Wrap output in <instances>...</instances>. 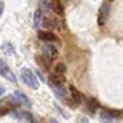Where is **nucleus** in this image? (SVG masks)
<instances>
[{"instance_id": "nucleus-1", "label": "nucleus", "mask_w": 123, "mask_h": 123, "mask_svg": "<svg viewBox=\"0 0 123 123\" xmlns=\"http://www.w3.org/2000/svg\"><path fill=\"white\" fill-rule=\"evenodd\" d=\"M21 78H23V82L31 86L32 90H38V80L35 78L34 72L29 70V69H21Z\"/></svg>"}, {"instance_id": "nucleus-2", "label": "nucleus", "mask_w": 123, "mask_h": 123, "mask_svg": "<svg viewBox=\"0 0 123 123\" xmlns=\"http://www.w3.org/2000/svg\"><path fill=\"white\" fill-rule=\"evenodd\" d=\"M109 13H110V5H109V2H104L99 8V13H98V24L101 27L105 24V21L109 18Z\"/></svg>"}, {"instance_id": "nucleus-3", "label": "nucleus", "mask_w": 123, "mask_h": 123, "mask_svg": "<svg viewBox=\"0 0 123 123\" xmlns=\"http://www.w3.org/2000/svg\"><path fill=\"white\" fill-rule=\"evenodd\" d=\"M0 75H2V77H5V78H8L10 82L16 83V77H14V74L11 72V69L8 67V64L5 62L2 58H0Z\"/></svg>"}, {"instance_id": "nucleus-4", "label": "nucleus", "mask_w": 123, "mask_h": 123, "mask_svg": "<svg viewBox=\"0 0 123 123\" xmlns=\"http://www.w3.org/2000/svg\"><path fill=\"white\" fill-rule=\"evenodd\" d=\"M42 51H43V58H45V61H53L58 58V50H56L53 45H48L46 43L43 48H42Z\"/></svg>"}, {"instance_id": "nucleus-5", "label": "nucleus", "mask_w": 123, "mask_h": 123, "mask_svg": "<svg viewBox=\"0 0 123 123\" xmlns=\"http://www.w3.org/2000/svg\"><path fill=\"white\" fill-rule=\"evenodd\" d=\"M69 90H70V102L69 104L72 105V107H78L80 102H82V94L78 93L77 88H74V86H70Z\"/></svg>"}, {"instance_id": "nucleus-6", "label": "nucleus", "mask_w": 123, "mask_h": 123, "mask_svg": "<svg viewBox=\"0 0 123 123\" xmlns=\"http://www.w3.org/2000/svg\"><path fill=\"white\" fill-rule=\"evenodd\" d=\"M38 38L43 40V42H55V40H58V37H56L53 32H50V31H38Z\"/></svg>"}, {"instance_id": "nucleus-7", "label": "nucleus", "mask_w": 123, "mask_h": 123, "mask_svg": "<svg viewBox=\"0 0 123 123\" xmlns=\"http://www.w3.org/2000/svg\"><path fill=\"white\" fill-rule=\"evenodd\" d=\"M14 96H16V99H18V102H21L23 105H26L27 109H29V107L32 105V104H31V99H29V98H27L26 94H24V93H21L19 90H18V91H14Z\"/></svg>"}, {"instance_id": "nucleus-8", "label": "nucleus", "mask_w": 123, "mask_h": 123, "mask_svg": "<svg viewBox=\"0 0 123 123\" xmlns=\"http://www.w3.org/2000/svg\"><path fill=\"white\" fill-rule=\"evenodd\" d=\"M51 10H53L55 13H58L59 16H62V13H64V8H62V5H61L59 2H53V3H51Z\"/></svg>"}, {"instance_id": "nucleus-9", "label": "nucleus", "mask_w": 123, "mask_h": 123, "mask_svg": "<svg viewBox=\"0 0 123 123\" xmlns=\"http://www.w3.org/2000/svg\"><path fill=\"white\" fill-rule=\"evenodd\" d=\"M50 82L53 85H56V88H59L62 85V77H58V75H51L50 77Z\"/></svg>"}, {"instance_id": "nucleus-10", "label": "nucleus", "mask_w": 123, "mask_h": 123, "mask_svg": "<svg viewBox=\"0 0 123 123\" xmlns=\"http://www.w3.org/2000/svg\"><path fill=\"white\" fill-rule=\"evenodd\" d=\"M88 109H90V112H96V109H98V102H96V99H88Z\"/></svg>"}, {"instance_id": "nucleus-11", "label": "nucleus", "mask_w": 123, "mask_h": 123, "mask_svg": "<svg viewBox=\"0 0 123 123\" xmlns=\"http://www.w3.org/2000/svg\"><path fill=\"white\" fill-rule=\"evenodd\" d=\"M99 118H101V122H104V123H110L112 122V117H110L107 112H102V114L99 115Z\"/></svg>"}, {"instance_id": "nucleus-12", "label": "nucleus", "mask_w": 123, "mask_h": 123, "mask_svg": "<svg viewBox=\"0 0 123 123\" xmlns=\"http://www.w3.org/2000/svg\"><path fill=\"white\" fill-rule=\"evenodd\" d=\"M55 72H56V75H58V74H64L66 72V66H64V64H56L55 66Z\"/></svg>"}, {"instance_id": "nucleus-13", "label": "nucleus", "mask_w": 123, "mask_h": 123, "mask_svg": "<svg viewBox=\"0 0 123 123\" xmlns=\"http://www.w3.org/2000/svg\"><path fill=\"white\" fill-rule=\"evenodd\" d=\"M55 93H56V96H59V98H66V90H64L62 86H59V88H56L55 90Z\"/></svg>"}, {"instance_id": "nucleus-14", "label": "nucleus", "mask_w": 123, "mask_h": 123, "mask_svg": "<svg viewBox=\"0 0 123 123\" xmlns=\"http://www.w3.org/2000/svg\"><path fill=\"white\" fill-rule=\"evenodd\" d=\"M3 51H5V53H8V55H13V53H14L13 46L10 45V43H3Z\"/></svg>"}, {"instance_id": "nucleus-15", "label": "nucleus", "mask_w": 123, "mask_h": 123, "mask_svg": "<svg viewBox=\"0 0 123 123\" xmlns=\"http://www.w3.org/2000/svg\"><path fill=\"white\" fill-rule=\"evenodd\" d=\"M40 6H42L43 10H46V11H51V3H48V2H42Z\"/></svg>"}, {"instance_id": "nucleus-16", "label": "nucleus", "mask_w": 123, "mask_h": 123, "mask_svg": "<svg viewBox=\"0 0 123 123\" xmlns=\"http://www.w3.org/2000/svg\"><path fill=\"white\" fill-rule=\"evenodd\" d=\"M10 112V109L8 107H2V109H0V117H3V115H6Z\"/></svg>"}, {"instance_id": "nucleus-17", "label": "nucleus", "mask_w": 123, "mask_h": 123, "mask_svg": "<svg viewBox=\"0 0 123 123\" xmlns=\"http://www.w3.org/2000/svg\"><path fill=\"white\" fill-rule=\"evenodd\" d=\"M2 13H3V2H0V16H2Z\"/></svg>"}, {"instance_id": "nucleus-18", "label": "nucleus", "mask_w": 123, "mask_h": 123, "mask_svg": "<svg viewBox=\"0 0 123 123\" xmlns=\"http://www.w3.org/2000/svg\"><path fill=\"white\" fill-rule=\"evenodd\" d=\"M2 94H5V88L0 86V96H2Z\"/></svg>"}, {"instance_id": "nucleus-19", "label": "nucleus", "mask_w": 123, "mask_h": 123, "mask_svg": "<svg viewBox=\"0 0 123 123\" xmlns=\"http://www.w3.org/2000/svg\"><path fill=\"white\" fill-rule=\"evenodd\" d=\"M32 123H38V120H37V118H34V120H32Z\"/></svg>"}, {"instance_id": "nucleus-20", "label": "nucleus", "mask_w": 123, "mask_h": 123, "mask_svg": "<svg viewBox=\"0 0 123 123\" xmlns=\"http://www.w3.org/2000/svg\"><path fill=\"white\" fill-rule=\"evenodd\" d=\"M50 123H59V122H56V120H50Z\"/></svg>"}, {"instance_id": "nucleus-21", "label": "nucleus", "mask_w": 123, "mask_h": 123, "mask_svg": "<svg viewBox=\"0 0 123 123\" xmlns=\"http://www.w3.org/2000/svg\"><path fill=\"white\" fill-rule=\"evenodd\" d=\"M122 115H123V110H122Z\"/></svg>"}]
</instances>
